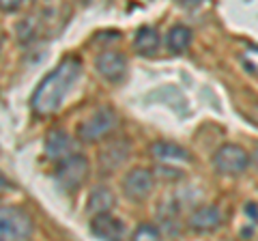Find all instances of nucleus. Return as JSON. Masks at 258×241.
Listing matches in <instances>:
<instances>
[{
    "instance_id": "nucleus-1",
    "label": "nucleus",
    "mask_w": 258,
    "mask_h": 241,
    "mask_svg": "<svg viewBox=\"0 0 258 241\" xmlns=\"http://www.w3.org/2000/svg\"><path fill=\"white\" fill-rule=\"evenodd\" d=\"M82 76V61L78 56H67L60 61L41 82L37 84L35 93L30 97V106L39 116H50L58 112L60 106L71 93L74 84Z\"/></svg>"
},
{
    "instance_id": "nucleus-11",
    "label": "nucleus",
    "mask_w": 258,
    "mask_h": 241,
    "mask_svg": "<svg viewBox=\"0 0 258 241\" xmlns=\"http://www.w3.org/2000/svg\"><path fill=\"white\" fill-rule=\"evenodd\" d=\"M222 222H224V215L220 209L213 205L200 207L189 215V228L196 232H211L215 228H220Z\"/></svg>"
},
{
    "instance_id": "nucleus-19",
    "label": "nucleus",
    "mask_w": 258,
    "mask_h": 241,
    "mask_svg": "<svg viewBox=\"0 0 258 241\" xmlns=\"http://www.w3.org/2000/svg\"><path fill=\"white\" fill-rule=\"evenodd\" d=\"M7 186H9V183H7V179H5V176L3 174H0V192H3Z\"/></svg>"
},
{
    "instance_id": "nucleus-4",
    "label": "nucleus",
    "mask_w": 258,
    "mask_h": 241,
    "mask_svg": "<svg viewBox=\"0 0 258 241\" xmlns=\"http://www.w3.org/2000/svg\"><path fill=\"white\" fill-rule=\"evenodd\" d=\"M116 127V112L110 106H101L95 110L86 120H82L78 127V138L82 142H95L101 140Z\"/></svg>"
},
{
    "instance_id": "nucleus-15",
    "label": "nucleus",
    "mask_w": 258,
    "mask_h": 241,
    "mask_svg": "<svg viewBox=\"0 0 258 241\" xmlns=\"http://www.w3.org/2000/svg\"><path fill=\"white\" fill-rule=\"evenodd\" d=\"M127 153H129L127 142H123V140H114V142H112V147L106 149V151L101 153L103 170H114L118 164H123V159L127 157Z\"/></svg>"
},
{
    "instance_id": "nucleus-18",
    "label": "nucleus",
    "mask_w": 258,
    "mask_h": 241,
    "mask_svg": "<svg viewBox=\"0 0 258 241\" xmlns=\"http://www.w3.org/2000/svg\"><path fill=\"white\" fill-rule=\"evenodd\" d=\"M0 9L3 11H18V9H22V0H0Z\"/></svg>"
},
{
    "instance_id": "nucleus-6",
    "label": "nucleus",
    "mask_w": 258,
    "mask_h": 241,
    "mask_svg": "<svg viewBox=\"0 0 258 241\" xmlns=\"http://www.w3.org/2000/svg\"><path fill=\"white\" fill-rule=\"evenodd\" d=\"M155 186V179H153V172L147 168H134L123 176V192L127 198L136 200V203H142L147 200Z\"/></svg>"
},
{
    "instance_id": "nucleus-3",
    "label": "nucleus",
    "mask_w": 258,
    "mask_h": 241,
    "mask_svg": "<svg viewBox=\"0 0 258 241\" xmlns=\"http://www.w3.org/2000/svg\"><path fill=\"white\" fill-rule=\"evenodd\" d=\"M88 176V159L82 153H74L58 162V168L54 172V179L58 183V188L64 192H76L82 188V183Z\"/></svg>"
},
{
    "instance_id": "nucleus-20",
    "label": "nucleus",
    "mask_w": 258,
    "mask_h": 241,
    "mask_svg": "<svg viewBox=\"0 0 258 241\" xmlns=\"http://www.w3.org/2000/svg\"><path fill=\"white\" fill-rule=\"evenodd\" d=\"M252 157H254V162L258 164V147H256V151H254V155H252Z\"/></svg>"
},
{
    "instance_id": "nucleus-5",
    "label": "nucleus",
    "mask_w": 258,
    "mask_h": 241,
    "mask_svg": "<svg viewBox=\"0 0 258 241\" xmlns=\"http://www.w3.org/2000/svg\"><path fill=\"white\" fill-rule=\"evenodd\" d=\"M249 153L239 144H224L215 151L213 166L222 174H241L249 166Z\"/></svg>"
},
{
    "instance_id": "nucleus-16",
    "label": "nucleus",
    "mask_w": 258,
    "mask_h": 241,
    "mask_svg": "<svg viewBox=\"0 0 258 241\" xmlns=\"http://www.w3.org/2000/svg\"><path fill=\"white\" fill-rule=\"evenodd\" d=\"M132 241H161V232L157 226H153V224L142 222L132 232Z\"/></svg>"
},
{
    "instance_id": "nucleus-12",
    "label": "nucleus",
    "mask_w": 258,
    "mask_h": 241,
    "mask_svg": "<svg viewBox=\"0 0 258 241\" xmlns=\"http://www.w3.org/2000/svg\"><path fill=\"white\" fill-rule=\"evenodd\" d=\"M161 45V37H159V30L153 28V26H140L138 33H136L134 39V47L136 52H140L142 56H153Z\"/></svg>"
},
{
    "instance_id": "nucleus-8",
    "label": "nucleus",
    "mask_w": 258,
    "mask_h": 241,
    "mask_svg": "<svg viewBox=\"0 0 258 241\" xmlns=\"http://www.w3.org/2000/svg\"><path fill=\"white\" fill-rule=\"evenodd\" d=\"M151 155L157 162H164L166 166H181L191 162V155L187 149H183L181 144L170 142V140H157L151 144Z\"/></svg>"
},
{
    "instance_id": "nucleus-10",
    "label": "nucleus",
    "mask_w": 258,
    "mask_h": 241,
    "mask_svg": "<svg viewBox=\"0 0 258 241\" xmlns=\"http://www.w3.org/2000/svg\"><path fill=\"white\" fill-rule=\"evenodd\" d=\"M45 153L52 162H62L64 157L74 155L76 153V142L74 138L62 132V130H54L47 134V140H45Z\"/></svg>"
},
{
    "instance_id": "nucleus-13",
    "label": "nucleus",
    "mask_w": 258,
    "mask_h": 241,
    "mask_svg": "<svg viewBox=\"0 0 258 241\" xmlns=\"http://www.w3.org/2000/svg\"><path fill=\"white\" fill-rule=\"evenodd\" d=\"M116 198L112 194V190L106 188V186H99L91 192V196H88V203H86V209L95 215H101V213H110V209L114 207Z\"/></svg>"
},
{
    "instance_id": "nucleus-7",
    "label": "nucleus",
    "mask_w": 258,
    "mask_h": 241,
    "mask_svg": "<svg viewBox=\"0 0 258 241\" xmlns=\"http://www.w3.org/2000/svg\"><path fill=\"white\" fill-rule=\"evenodd\" d=\"M97 71L101 78H106L108 82H120L127 74V58L125 54H120L116 50H106L97 56L95 61Z\"/></svg>"
},
{
    "instance_id": "nucleus-17",
    "label": "nucleus",
    "mask_w": 258,
    "mask_h": 241,
    "mask_svg": "<svg viewBox=\"0 0 258 241\" xmlns=\"http://www.w3.org/2000/svg\"><path fill=\"white\" fill-rule=\"evenodd\" d=\"M243 63L245 67L249 71H254V74H258V45H252L249 50L243 54Z\"/></svg>"
},
{
    "instance_id": "nucleus-9",
    "label": "nucleus",
    "mask_w": 258,
    "mask_h": 241,
    "mask_svg": "<svg viewBox=\"0 0 258 241\" xmlns=\"http://www.w3.org/2000/svg\"><path fill=\"white\" fill-rule=\"evenodd\" d=\"M91 230L95 237H99L101 241H123L125 239V226L118 218H114L112 213H101L95 215L91 222Z\"/></svg>"
},
{
    "instance_id": "nucleus-2",
    "label": "nucleus",
    "mask_w": 258,
    "mask_h": 241,
    "mask_svg": "<svg viewBox=\"0 0 258 241\" xmlns=\"http://www.w3.org/2000/svg\"><path fill=\"white\" fill-rule=\"evenodd\" d=\"M32 230L35 222L28 211L13 205L0 207V241H26Z\"/></svg>"
},
{
    "instance_id": "nucleus-14",
    "label": "nucleus",
    "mask_w": 258,
    "mask_h": 241,
    "mask_svg": "<svg viewBox=\"0 0 258 241\" xmlns=\"http://www.w3.org/2000/svg\"><path fill=\"white\" fill-rule=\"evenodd\" d=\"M191 37H194L191 28L183 26V24H176V26H172L170 30H168L166 45H168V50H170L172 54H183L191 45Z\"/></svg>"
}]
</instances>
